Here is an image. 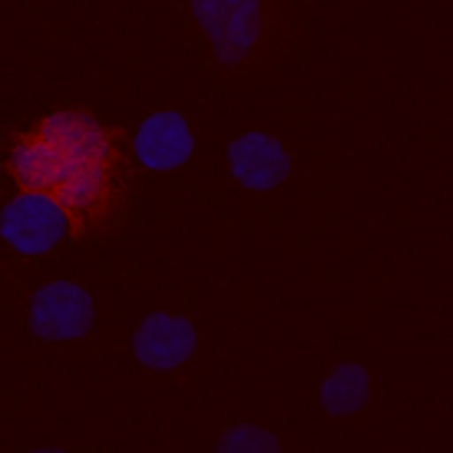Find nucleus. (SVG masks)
Returning <instances> with one entry per match:
<instances>
[{
	"instance_id": "obj_5",
	"label": "nucleus",
	"mask_w": 453,
	"mask_h": 453,
	"mask_svg": "<svg viewBox=\"0 0 453 453\" xmlns=\"http://www.w3.org/2000/svg\"><path fill=\"white\" fill-rule=\"evenodd\" d=\"M93 318H96L93 295L70 278L40 288L30 302V327L43 341H57V344L83 338L93 327Z\"/></svg>"
},
{
	"instance_id": "obj_7",
	"label": "nucleus",
	"mask_w": 453,
	"mask_h": 453,
	"mask_svg": "<svg viewBox=\"0 0 453 453\" xmlns=\"http://www.w3.org/2000/svg\"><path fill=\"white\" fill-rule=\"evenodd\" d=\"M226 165L228 176L235 179L242 189L265 192L288 179L291 156L281 139L268 136V133H245L228 142Z\"/></svg>"
},
{
	"instance_id": "obj_4",
	"label": "nucleus",
	"mask_w": 453,
	"mask_h": 453,
	"mask_svg": "<svg viewBox=\"0 0 453 453\" xmlns=\"http://www.w3.org/2000/svg\"><path fill=\"white\" fill-rule=\"evenodd\" d=\"M129 152L146 173H173L196 156V129L182 113L156 110L139 119L136 133L129 136Z\"/></svg>"
},
{
	"instance_id": "obj_2",
	"label": "nucleus",
	"mask_w": 453,
	"mask_h": 453,
	"mask_svg": "<svg viewBox=\"0 0 453 453\" xmlns=\"http://www.w3.org/2000/svg\"><path fill=\"white\" fill-rule=\"evenodd\" d=\"M189 17L205 47L232 64L265 50L272 37V0H189Z\"/></svg>"
},
{
	"instance_id": "obj_8",
	"label": "nucleus",
	"mask_w": 453,
	"mask_h": 453,
	"mask_svg": "<svg viewBox=\"0 0 453 453\" xmlns=\"http://www.w3.org/2000/svg\"><path fill=\"white\" fill-rule=\"evenodd\" d=\"M367 397V380L357 367H341L334 378L325 384V403L334 414H351L357 403Z\"/></svg>"
},
{
	"instance_id": "obj_6",
	"label": "nucleus",
	"mask_w": 453,
	"mask_h": 453,
	"mask_svg": "<svg viewBox=\"0 0 453 453\" xmlns=\"http://www.w3.org/2000/svg\"><path fill=\"white\" fill-rule=\"evenodd\" d=\"M129 344H133V354L142 367L173 371V367H182L196 354L199 334H196V325L186 321L182 315L156 311V315H146L133 327Z\"/></svg>"
},
{
	"instance_id": "obj_1",
	"label": "nucleus",
	"mask_w": 453,
	"mask_h": 453,
	"mask_svg": "<svg viewBox=\"0 0 453 453\" xmlns=\"http://www.w3.org/2000/svg\"><path fill=\"white\" fill-rule=\"evenodd\" d=\"M133 152L127 133L87 106L30 116L4 146L13 192H34L64 209L76 239H96L129 202Z\"/></svg>"
},
{
	"instance_id": "obj_3",
	"label": "nucleus",
	"mask_w": 453,
	"mask_h": 453,
	"mask_svg": "<svg viewBox=\"0 0 453 453\" xmlns=\"http://www.w3.org/2000/svg\"><path fill=\"white\" fill-rule=\"evenodd\" d=\"M0 239L17 255H50L73 242V226L64 209L34 192H13L0 205Z\"/></svg>"
}]
</instances>
